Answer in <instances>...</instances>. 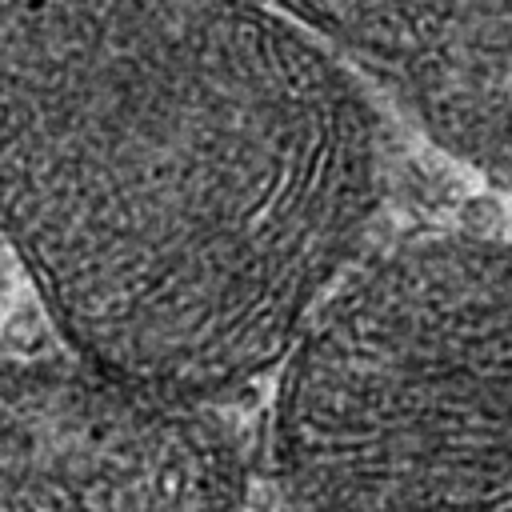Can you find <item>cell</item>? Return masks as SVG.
<instances>
[{"label":"cell","instance_id":"6da1fadb","mask_svg":"<svg viewBox=\"0 0 512 512\" xmlns=\"http://www.w3.org/2000/svg\"><path fill=\"white\" fill-rule=\"evenodd\" d=\"M380 180L372 100L276 0H0V236L120 380L276 368Z\"/></svg>","mask_w":512,"mask_h":512},{"label":"cell","instance_id":"277c9868","mask_svg":"<svg viewBox=\"0 0 512 512\" xmlns=\"http://www.w3.org/2000/svg\"><path fill=\"white\" fill-rule=\"evenodd\" d=\"M464 160L512 152V0H276Z\"/></svg>","mask_w":512,"mask_h":512},{"label":"cell","instance_id":"3957f363","mask_svg":"<svg viewBox=\"0 0 512 512\" xmlns=\"http://www.w3.org/2000/svg\"><path fill=\"white\" fill-rule=\"evenodd\" d=\"M244 488L204 400L0 356V508H216Z\"/></svg>","mask_w":512,"mask_h":512},{"label":"cell","instance_id":"7a4b0ae2","mask_svg":"<svg viewBox=\"0 0 512 512\" xmlns=\"http://www.w3.org/2000/svg\"><path fill=\"white\" fill-rule=\"evenodd\" d=\"M276 368L284 500L512 504V244L412 236L348 264Z\"/></svg>","mask_w":512,"mask_h":512}]
</instances>
